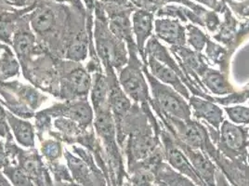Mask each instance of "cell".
Returning a JSON list of instances; mask_svg holds the SVG:
<instances>
[{"instance_id": "cell-1", "label": "cell", "mask_w": 249, "mask_h": 186, "mask_svg": "<svg viewBox=\"0 0 249 186\" xmlns=\"http://www.w3.org/2000/svg\"><path fill=\"white\" fill-rule=\"evenodd\" d=\"M94 11L96 13L95 38L97 52L106 68L113 67L120 71L128 61L124 41L117 38L110 30L108 19L101 2L96 1Z\"/></svg>"}, {"instance_id": "cell-2", "label": "cell", "mask_w": 249, "mask_h": 186, "mask_svg": "<svg viewBox=\"0 0 249 186\" xmlns=\"http://www.w3.org/2000/svg\"><path fill=\"white\" fill-rule=\"evenodd\" d=\"M142 70L152 91V97L150 100L152 109L156 113H161L178 119H191L192 111L185 98L172 87L159 81L150 73L145 64H143Z\"/></svg>"}, {"instance_id": "cell-3", "label": "cell", "mask_w": 249, "mask_h": 186, "mask_svg": "<svg viewBox=\"0 0 249 186\" xmlns=\"http://www.w3.org/2000/svg\"><path fill=\"white\" fill-rule=\"evenodd\" d=\"M126 46L128 49V61L119 71V84L124 93L135 104L142 107H149L151 106V97L142 70L144 63L141 62L139 58L136 42L128 43Z\"/></svg>"}, {"instance_id": "cell-4", "label": "cell", "mask_w": 249, "mask_h": 186, "mask_svg": "<svg viewBox=\"0 0 249 186\" xmlns=\"http://www.w3.org/2000/svg\"><path fill=\"white\" fill-rule=\"evenodd\" d=\"M156 114L166 130L188 147L207 154L208 149L214 145L209 137L206 125L192 118L181 120L161 113Z\"/></svg>"}, {"instance_id": "cell-5", "label": "cell", "mask_w": 249, "mask_h": 186, "mask_svg": "<svg viewBox=\"0 0 249 186\" xmlns=\"http://www.w3.org/2000/svg\"><path fill=\"white\" fill-rule=\"evenodd\" d=\"M249 128L224 120L215 144L218 152L231 161H247L249 150Z\"/></svg>"}, {"instance_id": "cell-6", "label": "cell", "mask_w": 249, "mask_h": 186, "mask_svg": "<svg viewBox=\"0 0 249 186\" xmlns=\"http://www.w3.org/2000/svg\"><path fill=\"white\" fill-rule=\"evenodd\" d=\"M160 122V120H159ZM160 139L164 148L165 161L177 172L185 176L192 180L198 186H207L201 179L197 171L192 165L185 154L177 146L176 143L171 134L166 130V128L160 122Z\"/></svg>"}, {"instance_id": "cell-7", "label": "cell", "mask_w": 249, "mask_h": 186, "mask_svg": "<svg viewBox=\"0 0 249 186\" xmlns=\"http://www.w3.org/2000/svg\"><path fill=\"white\" fill-rule=\"evenodd\" d=\"M222 14L223 20L221 21L218 31L213 37L233 53L239 46L249 37V19L238 21L232 15L229 7L224 10Z\"/></svg>"}, {"instance_id": "cell-8", "label": "cell", "mask_w": 249, "mask_h": 186, "mask_svg": "<svg viewBox=\"0 0 249 186\" xmlns=\"http://www.w3.org/2000/svg\"><path fill=\"white\" fill-rule=\"evenodd\" d=\"M33 4L29 22L35 33L46 37L57 31L61 22V12L58 11V6L43 1H35Z\"/></svg>"}, {"instance_id": "cell-9", "label": "cell", "mask_w": 249, "mask_h": 186, "mask_svg": "<svg viewBox=\"0 0 249 186\" xmlns=\"http://www.w3.org/2000/svg\"><path fill=\"white\" fill-rule=\"evenodd\" d=\"M18 167L31 179L35 186H53L51 172L36 151L18 154Z\"/></svg>"}, {"instance_id": "cell-10", "label": "cell", "mask_w": 249, "mask_h": 186, "mask_svg": "<svg viewBox=\"0 0 249 186\" xmlns=\"http://www.w3.org/2000/svg\"><path fill=\"white\" fill-rule=\"evenodd\" d=\"M67 167L73 181L81 186H108L107 179L101 169H93L79 157L65 152Z\"/></svg>"}, {"instance_id": "cell-11", "label": "cell", "mask_w": 249, "mask_h": 186, "mask_svg": "<svg viewBox=\"0 0 249 186\" xmlns=\"http://www.w3.org/2000/svg\"><path fill=\"white\" fill-rule=\"evenodd\" d=\"M172 136V135H171ZM173 137V136H172ZM177 146L185 154L192 165L196 168L198 174L207 186H216V172L218 167L210 159V157L200 150H196L188 147L187 145L173 137Z\"/></svg>"}, {"instance_id": "cell-12", "label": "cell", "mask_w": 249, "mask_h": 186, "mask_svg": "<svg viewBox=\"0 0 249 186\" xmlns=\"http://www.w3.org/2000/svg\"><path fill=\"white\" fill-rule=\"evenodd\" d=\"M132 31L136 37V45L142 62L147 65L144 50L146 42L153 36V29L155 24V13L137 8L132 15Z\"/></svg>"}, {"instance_id": "cell-13", "label": "cell", "mask_w": 249, "mask_h": 186, "mask_svg": "<svg viewBox=\"0 0 249 186\" xmlns=\"http://www.w3.org/2000/svg\"><path fill=\"white\" fill-rule=\"evenodd\" d=\"M189 105L191 107L192 114L196 120L203 119L208 125L219 130L220 126L224 121L223 111L217 104L208 101L204 98L193 95L190 97Z\"/></svg>"}, {"instance_id": "cell-14", "label": "cell", "mask_w": 249, "mask_h": 186, "mask_svg": "<svg viewBox=\"0 0 249 186\" xmlns=\"http://www.w3.org/2000/svg\"><path fill=\"white\" fill-rule=\"evenodd\" d=\"M155 32L158 39L170 46H186V28L181 22L171 18H159L155 20Z\"/></svg>"}, {"instance_id": "cell-15", "label": "cell", "mask_w": 249, "mask_h": 186, "mask_svg": "<svg viewBox=\"0 0 249 186\" xmlns=\"http://www.w3.org/2000/svg\"><path fill=\"white\" fill-rule=\"evenodd\" d=\"M147 59V67L150 73L166 85H170L176 92L179 93L181 96L185 98V100H189L191 95L190 92L187 89L185 84L181 81V79L178 76L176 73L168 68L166 65L162 62H158L153 57H146Z\"/></svg>"}, {"instance_id": "cell-16", "label": "cell", "mask_w": 249, "mask_h": 186, "mask_svg": "<svg viewBox=\"0 0 249 186\" xmlns=\"http://www.w3.org/2000/svg\"><path fill=\"white\" fill-rule=\"evenodd\" d=\"M200 80L208 93L215 95H228L236 91L229 81L228 75L211 67L201 76Z\"/></svg>"}, {"instance_id": "cell-17", "label": "cell", "mask_w": 249, "mask_h": 186, "mask_svg": "<svg viewBox=\"0 0 249 186\" xmlns=\"http://www.w3.org/2000/svg\"><path fill=\"white\" fill-rule=\"evenodd\" d=\"M63 80L64 87L66 86V89L76 96H86L91 85V78L89 73L81 66L71 69L69 73H65Z\"/></svg>"}, {"instance_id": "cell-18", "label": "cell", "mask_w": 249, "mask_h": 186, "mask_svg": "<svg viewBox=\"0 0 249 186\" xmlns=\"http://www.w3.org/2000/svg\"><path fill=\"white\" fill-rule=\"evenodd\" d=\"M155 15L158 18H171L185 23L191 21V23L205 27L202 17H200L196 12L184 6L165 4L156 11Z\"/></svg>"}, {"instance_id": "cell-19", "label": "cell", "mask_w": 249, "mask_h": 186, "mask_svg": "<svg viewBox=\"0 0 249 186\" xmlns=\"http://www.w3.org/2000/svg\"><path fill=\"white\" fill-rule=\"evenodd\" d=\"M60 114L70 117L80 127H87L92 120V111L86 101H80L70 105L58 106Z\"/></svg>"}, {"instance_id": "cell-20", "label": "cell", "mask_w": 249, "mask_h": 186, "mask_svg": "<svg viewBox=\"0 0 249 186\" xmlns=\"http://www.w3.org/2000/svg\"><path fill=\"white\" fill-rule=\"evenodd\" d=\"M206 57L208 62L211 64L218 65L219 71L229 76V67H230V60L232 52H230L225 47H221L216 42H213L211 39L208 40L206 46Z\"/></svg>"}, {"instance_id": "cell-21", "label": "cell", "mask_w": 249, "mask_h": 186, "mask_svg": "<svg viewBox=\"0 0 249 186\" xmlns=\"http://www.w3.org/2000/svg\"><path fill=\"white\" fill-rule=\"evenodd\" d=\"M156 179L166 186H198L192 180L177 172L166 161L157 166L154 170Z\"/></svg>"}, {"instance_id": "cell-22", "label": "cell", "mask_w": 249, "mask_h": 186, "mask_svg": "<svg viewBox=\"0 0 249 186\" xmlns=\"http://www.w3.org/2000/svg\"><path fill=\"white\" fill-rule=\"evenodd\" d=\"M8 121L11 125L12 131L15 135V138L21 145L25 147H34L35 140H34V130L29 122L22 121L21 119L15 117L14 115L6 113Z\"/></svg>"}, {"instance_id": "cell-23", "label": "cell", "mask_w": 249, "mask_h": 186, "mask_svg": "<svg viewBox=\"0 0 249 186\" xmlns=\"http://www.w3.org/2000/svg\"><path fill=\"white\" fill-rule=\"evenodd\" d=\"M108 93L109 85L107 77L102 73H97L94 75L93 87H92V103L95 112H99L104 108L109 107L108 104Z\"/></svg>"}, {"instance_id": "cell-24", "label": "cell", "mask_w": 249, "mask_h": 186, "mask_svg": "<svg viewBox=\"0 0 249 186\" xmlns=\"http://www.w3.org/2000/svg\"><path fill=\"white\" fill-rule=\"evenodd\" d=\"M35 37L31 32L20 29L16 32L13 37V47L18 56L23 59L30 55L34 50Z\"/></svg>"}, {"instance_id": "cell-25", "label": "cell", "mask_w": 249, "mask_h": 186, "mask_svg": "<svg viewBox=\"0 0 249 186\" xmlns=\"http://www.w3.org/2000/svg\"><path fill=\"white\" fill-rule=\"evenodd\" d=\"M187 43L193 48L194 51L198 52H203L206 48L207 43L210 39L209 36L205 34L199 27L194 23H187L186 26Z\"/></svg>"}, {"instance_id": "cell-26", "label": "cell", "mask_w": 249, "mask_h": 186, "mask_svg": "<svg viewBox=\"0 0 249 186\" xmlns=\"http://www.w3.org/2000/svg\"><path fill=\"white\" fill-rule=\"evenodd\" d=\"M128 179L133 186H155V172L148 167H139L127 172Z\"/></svg>"}, {"instance_id": "cell-27", "label": "cell", "mask_w": 249, "mask_h": 186, "mask_svg": "<svg viewBox=\"0 0 249 186\" xmlns=\"http://www.w3.org/2000/svg\"><path fill=\"white\" fill-rule=\"evenodd\" d=\"M3 173L13 186H35L31 179L17 165H9L3 168Z\"/></svg>"}, {"instance_id": "cell-28", "label": "cell", "mask_w": 249, "mask_h": 186, "mask_svg": "<svg viewBox=\"0 0 249 186\" xmlns=\"http://www.w3.org/2000/svg\"><path fill=\"white\" fill-rule=\"evenodd\" d=\"M66 57L74 62H80L86 59L88 55V47L86 40L81 37H75L68 46L66 51Z\"/></svg>"}, {"instance_id": "cell-29", "label": "cell", "mask_w": 249, "mask_h": 186, "mask_svg": "<svg viewBox=\"0 0 249 186\" xmlns=\"http://www.w3.org/2000/svg\"><path fill=\"white\" fill-rule=\"evenodd\" d=\"M48 168L51 172L54 183H68L74 182L72 174L67 166L61 164L59 161L49 162Z\"/></svg>"}, {"instance_id": "cell-30", "label": "cell", "mask_w": 249, "mask_h": 186, "mask_svg": "<svg viewBox=\"0 0 249 186\" xmlns=\"http://www.w3.org/2000/svg\"><path fill=\"white\" fill-rule=\"evenodd\" d=\"M249 100V85L248 84L245 90L235 91L232 93H230L224 97H217L215 96L214 104H221L224 106H228L231 104H243Z\"/></svg>"}, {"instance_id": "cell-31", "label": "cell", "mask_w": 249, "mask_h": 186, "mask_svg": "<svg viewBox=\"0 0 249 186\" xmlns=\"http://www.w3.org/2000/svg\"><path fill=\"white\" fill-rule=\"evenodd\" d=\"M225 112L228 114L230 120L236 125L249 124V108L246 106H231L225 107Z\"/></svg>"}, {"instance_id": "cell-32", "label": "cell", "mask_w": 249, "mask_h": 186, "mask_svg": "<svg viewBox=\"0 0 249 186\" xmlns=\"http://www.w3.org/2000/svg\"><path fill=\"white\" fill-rule=\"evenodd\" d=\"M17 71V62L14 60L11 52L7 49V52L3 54V57L0 60V74H3L4 77H9L14 75Z\"/></svg>"}, {"instance_id": "cell-33", "label": "cell", "mask_w": 249, "mask_h": 186, "mask_svg": "<svg viewBox=\"0 0 249 186\" xmlns=\"http://www.w3.org/2000/svg\"><path fill=\"white\" fill-rule=\"evenodd\" d=\"M62 146L57 142L47 141L42 145V154L49 162H56L62 155Z\"/></svg>"}, {"instance_id": "cell-34", "label": "cell", "mask_w": 249, "mask_h": 186, "mask_svg": "<svg viewBox=\"0 0 249 186\" xmlns=\"http://www.w3.org/2000/svg\"><path fill=\"white\" fill-rule=\"evenodd\" d=\"M231 12H233L240 19H249V0L236 1V0H226Z\"/></svg>"}, {"instance_id": "cell-35", "label": "cell", "mask_w": 249, "mask_h": 186, "mask_svg": "<svg viewBox=\"0 0 249 186\" xmlns=\"http://www.w3.org/2000/svg\"><path fill=\"white\" fill-rule=\"evenodd\" d=\"M205 28L210 33H217L220 27L221 20L218 16V12L215 11H208L203 17Z\"/></svg>"}, {"instance_id": "cell-36", "label": "cell", "mask_w": 249, "mask_h": 186, "mask_svg": "<svg viewBox=\"0 0 249 186\" xmlns=\"http://www.w3.org/2000/svg\"><path fill=\"white\" fill-rule=\"evenodd\" d=\"M55 126L64 134L75 135L80 132V128L73 120L59 118L55 121Z\"/></svg>"}, {"instance_id": "cell-37", "label": "cell", "mask_w": 249, "mask_h": 186, "mask_svg": "<svg viewBox=\"0 0 249 186\" xmlns=\"http://www.w3.org/2000/svg\"><path fill=\"white\" fill-rule=\"evenodd\" d=\"M196 1L200 2L204 5H207L213 11H217L219 13H222L224 10L228 7L227 4L222 0H196Z\"/></svg>"}, {"instance_id": "cell-38", "label": "cell", "mask_w": 249, "mask_h": 186, "mask_svg": "<svg viewBox=\"0 0 249 186\" xmlns=\"http://www.w3.org/2000/svg\"><path fill=\"white\" fill-rule=\"evenodd\" d=\"M103 4H114L120 6H135L131 0H100Z\"/></svg>"}, {"instance_id": "cell-39", "label": "cell", "mask_w": 249, "mask_h": 186, "mask_svg": "<svg viewBox=\"0 0 249 186\" xmlns=\"http://www.w3.org/2000/svg\"><path fill=\"white\" fill-rule=\"evenodd\" d=\"M5 119H6V113L0 107V133L3 132L4 134L7 135L8 130H5V123H6Z\"/></svg>"}, {"instance_id": "cell-40", "label": "cell", "mask_w": 249, "mask_h": 186, "mask_svg": "<svg viewBox=\"0 0 249 186\" xmlns=\"http://www.w3.org/2000/svg\"><path fill=\"white\" fill-rule=\"evenodd\" d=\"M54 1L59 2V3L68 2V3L73 5L74 7H76L78 10H81V11H83V5L81 4V1H80V0H54Z\"/></svg>"}, {"instance_id": "cell-41", "label": "cell", "mask_w": 249, "mask_h": 186, "mask_svg": "<svg viewBox=\"0 0 249 186\" xmlns=\"http://www.w3.org/2000/svg\"><path fill=\"white\" fill-rule=\"evenodd\" d=\"M9 5H14V6H24L28 0H5Z\"/></svg>"}, {"instance_id": "cell-42", "label": "cell", "mask_w": 249, "mask_h": 186, "mask_svg": "<svg viewBox=\"0 0 249 186\" xmlns=\"http://www.w3.org/2000/svg\"><path fill=\"white\" fill-rule=\"evenodd\" d=\"M0 186H13L11 185V182L7 179V177L2 172H0Z\"/></svg>"}, {"instance_id": "cell-43", "label": "cell", "mask_w": 249, "mask_h": 186, "mask_svg": "<svg viewBox=\"0 0 249 186\" xmlns=\"http://www.w3.org/2000/svg\"><path fill=\"white\" fill-rule=\"evenodd\" d=\"M53 186H81L75 182H68V183H54Z\"/></svg>"}, {"instance_id": "cell-44", "label": "cell", "mask_w": 249, "mask_h": 186, "mask_svg": "<svg viewBox=\"0 0 249 186\" xmlns=\"http://www.w3.org/2000/svg\"><path fill=\"white\" fill-rule=\"evenodd\" d=\"M132 186V184L130 183L129 179H128V176L124 178V181H123V183H122V186Z\"/></svg>"}, {"instance_id": "cell-45", "label": "cell", "mask_w": 249, "mask_h": 186, "mask_svg": "<svg viewBox=\"0 0 249 186\" xmlns=\"http://www.w3.org/2000/svg\"><path fill=\"white\" fill-rule=\"evenodd\" d=\"M155 186H166L164 183H162L161 181H159V180H157L156 179V183H155Z\"/></svg>"}, {"instance_id": "cell-46", "label": "cell", "mask_w": 249, "mask_h": 186, "mask_svg": "<svg viewBox=\"0 0 249 186\" xmlns=\"http://www.w3.org/2000/svg\"><path fill=\"white\" fill-rule=\"evenodd\" d=\"M247 161H248V164L249 165V154H248V158H247Z\"/></svg>"}, {"instance_id": "cell-47", "label": "cell", "mask_w": 249, "mask_h": 186, "mask_svg": "<svg viewBox=\"0 0 249 186\" xmlns=\"http://www.w3.org/2000/svg\"><path fill=\"white\" fill-rule=\"evenodd\" d=\"M222 1H224V2H225V1H226V0H222Z\"/></svg>"}, {"instance_id": "cell-48", "label": "cell", "mask_w": 249, "mask_h": 186, "mask_svg": "<svg viewBox=\"0 0 249 186\" xmlns=\"http://www.w3.org/2000/svg\"></svg>"}]
</instances>
